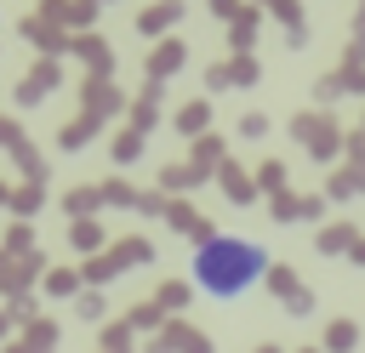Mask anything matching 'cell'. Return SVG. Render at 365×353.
<instances>
[{"label":"cell","mask_w":365,"mask_h":353,"mask_svg":"<svg viewBox=\"0 0 365 353\" xmlns=\"http://www.w3.org/2000/svg\"><path fill=\"white\" fill-rule=\"evenodd\" d=\"M262 273H268V251L245 233H205L188 256V279L211 302H240L245 290H257Z\"/></svg>","instance_id":"obj_1"}]
</instances>
